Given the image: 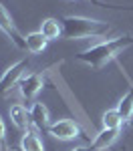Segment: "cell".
I'll use <instances>...</instances> for the list:
<instances>
[{
    "mask_svg": "<svg viewBox=\"0 0 133 151\" xmlns=\"http://www.w3.org/2000/svg\"><path fill=\"white\" fill-rule=\"evenodd\" d=\"M47 131L48 135H52L55 139H60V141H73L77 137H85L83 129L71 119H59V121L50 123Z\"/></svg>",
    "mask_w": 133,
    "mask_h": 151,
    "instance_id": "obj_4",
    "label": "cell"
},
{
    "mask_svg": "<svg viewBox=\"0 0 133 151\" xmlns=\"http://www.w3.org/2000/svg\"><path fill=\"white\" fill-rule=\"evenodd\" d=\"M71 151H91V149H87V147H83V145H79V147H75V149Z\"/></svg>",
    "mask_w": 133,
    "mask_h": 151,
    "instance_id": "obj_16",
    "label": "cell"
},
{
    "mask_svg": "<svg viewBox=\"0 0 133 151\" xmlns=\"http://www.w3.org/2000/svg\"><path fill=\"white\" fill-rule=\"evenodd\" d=\"M0 151H10L6 145V125H4L2 117H0Z\"/></svg>",
    "mask_w": 133,
    "mask_h": 151,
    "instance_id": "obj_15",
    "label": "cell"
},
{
    "mask_svg": "<svg viewBox=\"0 0 133 151\" xmlns=\"http://www.w3.org/2000/svg\"><path fill=\"white\" fill-rule=\"evenodd\" d=\"M24 40H26V50L32 52V55H40L48 45V40L42 36L40 30L38 32H28V35L24 36Z\"/></svg>",
    "mask_w": 133,
    "mask_h": 151,
    "instance_id": "obj_11",
    "label": "cell"
},
{
    "mask_svg": "<svg viewBox=\"0 0 133 151\" xmlns=\"http://www.w3.org/2000/svg\"><path fill=\"white\" fill-rule=\"evenodd\" d=\"M28 113H30V123L35 125L36 129H48V109L45 107V103H38L35 101L32 107L28 109Z\"/></svg>",
    "mask_w": 133,
    "mask_h": 151,
    "instance_id": "obj_8",
    "label": "cell"
},
{
    "mask_svg": "<svg viewBox=\"0 0 133 151\" xmlns=\"http://www.w3.org/2000/svg\"><path fill=\"white\" fill-rule=\"evenodd\" d=\"M0 30L8 36V38H10V40H12V42H14L18 48L26 50V40H24V36L18 32V28L14 26V22H12V18H10V14H8V12H6V8L2 6V2H0Z\"/></svg>",
    "mask_w": 133,
    "mask_h": 151,
    "instance_id": "obj_6",
    "label": "cell"
},
{
    "mask_svg": "<svg viewBox=\"0 0 133 151\" xmlns=\"http://www.w3.org/2000/svg\"><path fill=\"white\" fill-rule=\"evenodd\" d=\"M26 69H28V60L22 58V60L14 63L12 67H8L4 70L2 77H0V95L6 97L14 87H18V83L22 81V77L26 75Z\"/></svg>",
    "mask_w": 133,
    "mask_h": 151,
    "instance_id": "obj_3",
    "label": "cell"
},
{
    "mask_svg": "<svg viewBox=\"0 0 133 151\" xmlns=\"http://www.w3.org/2000/svg\"><path fill=\"white\" fill-rule=\"evenodd\" d=\"M63 38L65 40H77L87 36H105L111 32V24L87 16H63Z\"/></svg>",
    "mask_w": 133,
    "mask_h": 151,
    "instance_id": "obj_2",
    "label": "cell"
},
{
    "mask_svg": "<svg viewBox=\"0 0 133 151\" xmlns=\"http://www.w3.org/2000/svg\"><path fill=\"white\" fill-rule=\"evenodd\" d=\"M117 111H119L123 123H129L133 119V87H129V91L121 97L119 105H117Z\"/></svg>",
    "mask_w": 133,
    "mask_h": 151,
    "instance_id": "obj_12",
    "label": "cell"
},
{
    "mask_svg": "<svg viewBox=\"0 0 133 151\" xmlns=\"http://www.w3.org/2000/svg\"><path fill=\"white\" fill-rule=\"evenodd\" d=\"M101 125H103V129H121L123 119H121L119 111H117V109H109V111H105L103 117H101Z\"/></svg>",
    "mask_w": 133,
    "mask_h": 151,
    "instance_id": "obj_14",
    "label": "cell"
},
{
    "mask_svg": "<svg viewBox=\"0 0 133 151\" xmlns=\"http://www.w3.org/2000/svg\"><path fill=\"white\" fill-rule=\"evenodd\" d=\"M20 151H45V145L35 131H24L20 139Z\"/></svg>",
    "mask_w": 133,
    "mask_h": 151,
    "instance_id": "obj_13",
    "label": "cell"
},
{
    "mask_svg": "<svg viewBox=\"0 0 133 151\" xmlns=\"http://www.w3.org/2000/svg\"><path fill=\"white\" fill-rule=\"evenodd\" d=\"M119 133H121V129H101L95 135V139H93V143H91L89 149L91 151H105L107 147H111V145L117 141Z\"/></svg>",
    "mask_w": 133,
    "mask_h": 151,
    "instance_id": "obj_7",
    "label": "cell"
},
{
    "mask_svg": "<svg viewBox=\"0 0 133 151\" xmlns=\"http://www.w3.org/2000/svg\"><path fill=\"white\" fill-rule=\"evenodd\" d=\"M45 87V77L40 73H30V75H24L22 81L18 83V91L26 103H35L36 95L42 91Z\"/></svg>",
    "mask_w": 133,
    "mask_h": 151,
    "instance_id": "obj_5",
    "label": "cell"
},
{
    "mask_svg": "<svg viewBox=\"0 0 133 151\" xmlns=\"http://www.w3.org/2000/svg\"><path fill=\"white\" fill-rule=\"evenodd\" d=\"M40 32L47 40H59L63 38V24L57 18H45L40 22Z\"/></svg>",
    "mask_w": 133,
    "mask_h": 151,
    "instance_id": "obj_10",
    "label": "cell"
},
{
    "mask_svg": "<svg viewBox=\"0 0 133 151\" xmlns=\"http://www.w3.org/2000/svg\"><path fill=\"white\" fill-rule=\"evenodd\" d=\"M8 113H10V121L14 123V127L20 129V131H28V123H30V113H28V109L24 107V105L16 103L12 105L10 109H8Z\"/></svg>",
    "mask_w": 133,
    "mask_h": 151,
    "instance_id": "obj_9",
    "label": "cell"
},
{
    "mask_svg": "<svg viewBox=\"0 0 133 151\" xmlns=\"http://www.w3.org/2000/svg\"><path fill=\"white\" fill-rule=\"evenodd\" d=\"M131 45H133L131 35H121V36L111 38V40H103V42H97L93 47L85 48L83 52L77 55V60L85 63L93 70H101L107 63H111L113 58H117L125 48L131 47Z\"/></svg>",
    "mask_w": 133,
    "mask_h": 151,
    "instance_id": "obj_1",
    "label": "cell"
}]
</instances>
